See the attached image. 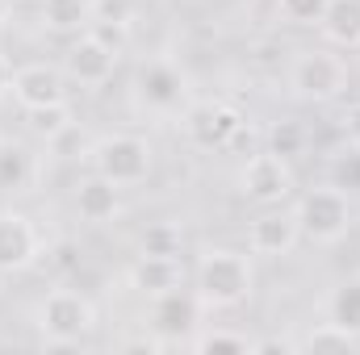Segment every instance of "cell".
Masks as SVG:
<instances>
[{
    "instance_id": "obj_1",
    "label": "cell",
    "mask_w": 360,
    "mask_h": 355,
    "mask_svg": "<svg viewBox=\"0 0 360 355\" xmlns=\"http://www.w3.org/2000/svg\"><path fill=\"white\" fill-rule=\"evenodd\" d=\"M256 272L248 251H231V247H214L197 260V301L205 309H235L252 297Z\"/></svg>"
},
{
    "instance_id": "obj_2",
    "label": "cell",
    "mask_w": 360,
    "mask_h": 355,
    "mask_svg": "<svg viewBox=\"0 0 360 355\" xmlns=\"http://www.w3.org/2000/svg\"><path fill=\"white\" fill-rule=\"evenodd\" d=\"M92 326H96V309L76 288H55L38 305V330H42L46 347H72V343H80L89 335Z\"/></svg>"
},
{
    "instance_id": "obj_3",
    "label": "cell",
    "mask_w": 360,
    "mask_h": 355,
    "mask_svg": "<svg viewBox=\"0 0 360 355\" xmlns=\"http://www.w3.org/2000/svg\"><path fill=\"white\" fill-rule=\"evenodd\" d=\"M289 92L310 105L340 100L348 92V63L331 51H302L289 63Z\"/></svg>"
},
{
    "instance_id": "obj_4",
    "label": "cell",
    "mask_w": 360,
    "mask_h": 355,
    "mask_svg": "<svg viewBox=\"0 0 360 355\" xmlns=\"http://www.w3.org/2000/svg\"><path fill=\"white\" fill-rule=\"evenodd\" d=\"M89 159H92V172L113 180L117 188L143 184L151 176V142L139 138V134H105V138H96Z\"/></svg>"
},
{
    "instance_id": "obj_5",
    "label": "cell",
    "mask_w": 360,
    "mask_h": 355,
    "mask_svg": "<svg viewBox=\"0 0 360 355\" xmlns=\"http://www.w3.org/2000/svg\"><path fill=\"white\" fill-rule=\"evenodd\" d=\"M297 226H302V239L319 243V247H331L348 234L352 226V201L344 188H310L302 201H297Z\"/></svg>"
},
{
    "instance_id": "obj_6",
    "label": "cell",
    "mask_w": 360,
    "mask_h": 355,
    "mask_svg": "<svg viewBox=\"0 0 360 355\" xmlns=\"http://www.w3.org/2000/svg\"><path fill=\"white\" fill-rule=\"evenodd\" d=\"M180 121L188 142L201 151H226L243 138V113L226 100H188Z\"/></svg>"
},
{
    "instance_id": "obj_7",
    "label": "cell",
    "mask_w": 360,
    "mask_h": 355,
    "mask_svg": "<svg viewBox=\"0 0 360 355\" xmlns=\"http://www.w3.org/2000/svg\"><path fill=\"white\" fill-rule=\"evenodd\" d=\"M134 100L147 113H180V109H188V80L176 63L147 59L134 72Z\"/></svg>"
},
{
    "instance_id": "obj_8",
    "label": "cell",
    "mask_w": 360,
    "mask_h": 355,
    "mask_svg": "<svg viewBox=\"0 0 360 355\" xmlns=\"http://www.w3.org/2000/svg\"><path fill=\"white\" fill-rule=\"evenodd\" d=\"M239 188H243V196L248 201H256V205H285L289 196H293V168H289V159H281V155H252L248 159V168L239 172Z\"/></svg>"
},
{
    "instance_id": "obj_9",
    "label": "cell",
    "mask_w": 360,
    "mask_h": 355,
    "mask_svg": "<svg viewBox=\"0 0 360 355\" xmlns=\"http://www.w3.org/2000/svg\"><path fill=\"white\" fill-rule=\"evenodd\" d=\"M113 67H117V51L105 46L92 29L76 34V42L63 51V76L80 88H101L113 80Z\"/></svg>"
},
{
    "instance_id": "obj_10",
    "label": "cell",
    "mask_w": 360,
    "mask_h": 355,
    "mask_svg": "<svg viewBox=\"0 0 360 355\" xmlns=\"http://www.w3.org/2000/svg\"><path fill=\"white\" fill-rule=\"evenodd\" d=\"M297 243H302V226H297V213L285 209V205H269V209L248 226V251H252V255L281 260V255H289Z\"/></svg>"
},
{
    "instance_id": "obj_11",
    "label": "cell",
    "mask_w": 360,
    "mask_h": 355,
    "mask_svg": "<svg viewBox=\"0 0 360 355\" xmlns=\"http://www.w3.org/2000/svg\"><path fill=\"white\" fill-rule=\"evenodd\" d=\"M13 100L21 109H42V105H63L68 100V76L63 67L51 63H25L13 72Z\"/></svg>"
},
{
    "instance_id": "obj_12",
    "label": "cell",
    "mask_w": 360,
    "mask_h": 355,
    "mask_svg": "<svg viewBox=\"0 0 360 355\" xmlns=\"http://www.w3.org/2000/svg\"><path fill=\"white\" fill-rule=\"evenodd\" d=\"M42 251V239L25 213H0V276L34 267Z\"/></svg>"
},
{
    "instance_id": "obj_13",
    "label": "cell",
    "mask_w": 360,
    "mask_h": 355,
    "mask_svg": "<svg viewBox=\"0 0 360 355\" xmlns=\"http://www.w3.org/2000/svg\"><path fill=\"white\" fill-rule=\"evenodd\" d=\"M197 309H201V301H197V293L188 297V293H164V297H151V326H155V335H164V339H180L184 330H193L197 326Z\"/></svg>"
},
{
    "instance_id": "obj_14",
    "label": "cell",
    "mask_w": 360,
    "mask_h": 355,
    "mask_svg": "<svg viewBox=\"0 0 360 355\" xmlns=\"http://www.w3.org/2000/svg\"><path fill=\"white\" fill-rule=\"evenodd\" d=\"M184 284V267L172 255H139L130 264V288L143 297H164Z\"/></svg>"
},
{
    "instance_id": "obj_15",
    "label": "cell",
    "mask_w": 360,
    "mask_h": 355,
    "mask_svg": "<svg viewBox=\"0 0 360 355\" xmlns=\"http://www.w3.org/2000/svg\"><path fill=\"white\" fill-rule=\"evenodd\" d=\"M76 213L92 222V226H105L122 213V196H117V184L105 176H89L76 184Z\"/></svg>"
},
{
    "instance_id": "obj_16",
    "label": "cell",
    "mask_w": 360,
    "mask_h": 355,
    "mask_svg": "<svg viewBox=\"0 0 360 355\" xmlns=\"http://www.w3.org/2000/svg\"><path fill=\"white\" fill-rule=\"evenodd\" d=\"M96 0H38V17L51 34H84Z\"/></svg>"
},
{
    "instance_id": "obj_17",
    "label": "cell",
    "mask_w": 360,
    "mask_h": 355,
    "mask_svg": "<svg viewBox=\"0 0 360 355\" xmlns=\"http://www.w3.org/2000/svg\"><path fill=\"white\" fill-rule=\"evenodd\" d=\"M319 29H323L327 42L356 51L360 46V0H331L323 21H319Z\"/></svg>"
},
{
    "instance_id": "obj_18",
    "label": "cell",
    "mask_w": 360,
    "mask_h": 355,
    "mask_svg": "<svg viewBox=\"0 0 360 355\" xmlns=\"http://www.w3.org/2000/svg\"><path fill=\"white\" fill-rule=\"evenodd\" d=\"M327 318L340 322L344 330L360 335V276H352V280H344V284L331 288V297H327Z\"/></svg>"
},
{
    "instance_id": "obj_19",
    "label": "cell",
    "mask_w": 360,
    "mask_h": 355,
    "mask_svg": "<svg viewBox=\"0 0 360 355\" xmlns=\"http://www.w3.org/2000/svg\"><path fill=\"white\" fill-rule=\"evenodd\" d=\"M25 126H30L34 138L55 142V138H63L72 130V109H68V100L63 105H42V109H25Z\"/></svg>"
},
{
    "instance_id": "obj_20",
    "label": "cell",
    "mask_w": 360,
    "mask_h": 355,
    "mask_svg": "<svg viewBox=\"0 0 360 355\" xmlns=\"http://www.w3.org/2000/svg\"><path fill=\"white\" fill-rule=\"evenodd\" d=\"M302 351H360V335H352V330H344L340 322H323V326H314L302 343H297Z\"/></svg>"
},
{
    "instance_id": "obj_21",
    "label": "cell",
    "mask_w": 360,
    "mask_h": 355,
    "mask_svg": "<svg viewBox=\"0 0 360 355\" xmlns=\"http://www.w3.org/2000/svg\"><path fill=\"white\" fill-rule=\"evenodd\" d=\"M252 343H256V339H248V335H239V330H205V335H197L188 347L197 355H252Z\"/></svg>"
},
{
    "instance_id": "obj_22",
    "label": "cell",
    "mask_w": 360,
    "mask_h": 355,
    "mask_svg": "<svg viewBox=\"0 0 360 355\" xmlns=\"http://www.w3.org/2000/svg\"><path fill=\"white\" fill-rule=\"evenodd\" d=\"M180 247H184V234H180V226H172V222H155V226H147L143 239H139V251H143V255H172V260H176Z\"/></svg>"
},
{
    "instance_id": "obj_23",
    "label": "cell",
    "mask_w": 360,
    "mask_h": 355,
    "mask_svg": "<svg viewBox=\"0 0 360 355\" xmlns=\"http://www.w3.org/2000/svg\"><path fill=\"white\" fill-rule=\"evenodd\" d=\"M331 0H276V13L285 25H319Z\"/></svg>"
},
{
    "instance_id": "obj_24",
    "label": "cell",
    "mask_w": 360,
    "mask_h": 355,
    "mask_svg": "<svg viewBox=\"0 0 360 355\" xmlns=\"http://www.w3.org/2000/svg\"><path fill=\"white\" fill-rule=\"evenodd\" d=\"M30 184V155L21 147H8L0 151V188H25Z\"/></svg>"
},
{
    "instance_id": "obj_25",
    "label": "cell",
    "mask_w": 360,
    "mask_h": 355,
    "mask_svg": "<svg viewBox=\"0 0 360 355\" xmlns=\"http://www.w3.org/2000/svg\"><path fill=\"white\" fill-rule=\"evenodd\" d=\"M302 147H306V130H302L297 121H281V126L269 130V151L272 155L293 159V155H302Z\"/></svg>"
},
{
    "instance_id": "obj_26",
    "label": "cell",
    "mask_w": 360,
    "mask_h": 355,
    "mask_svg": "<svg viewBox=\"0 0 360 355\" xmlns=\"http://www.w3.org/2000/svg\"><path fill=\"white\" fill-rule=\"evenodd\" d=\"M92 21H109V25H130L134 21V4L130 0H96Z\"/></svg>"
},
{
    "instance_id": "obj_27",
    "label": "cell",
    "mask_w": 360,
    "mask_h": 355,
    "mask_svg": "<svg viewBox=\"0 0 360 355\" xmlns=\"http://www.w3.org/2000/svg\"><path fill=\"white\" fill-rule=\"evenodd\" d=\"M335 188H360V151L352 147V155H344L340 163H335Z\"/></svg>"
},
{
    "instance_id": "obj_28",
    "label": "cell",
    "mask_w": 360,
    "mask_h": 355,
    "mask_svg": "<svg viewBox=\"0 0 360 355\" xmlns=\"http://www.w3.org/2000/svg\"><path fill=\"white\" fill-rule=\"evenodd\" d=\"M297 339H281V335H272V339H256L252 343V355H297Z\"/></svg>"
},
{
    "instance_id": "obj_29",
    "label": "cell",
    "mask_w": 360,
    "mask_h": 355,
    "mask_svg": "<svg viewBox=\"0 0 360 355\" xmlns=\"http://www.w3.org/2000/svg\"><path fill=\"white\" fill-rule=\"evenodd\" d=\"M89 29L96 34V38H101V42H105V46H113V51L122 55V46H126V29H130V25H109V21H92Z\"/></svg>"
},
{
    "instance_id": "obj_30",
    "label": "cell",
    "mask_w": 360,
    "mask_h": 355,
    "mask_svg": "<svg viewBox=\"0 0 360 355\" xmlns=\"http://www.w3.org/2000/svg\"><path fill=\"white\" fill-rule=\"evenodd\" d=\"M340 130H344L348 147H356V151H360V100L344 109V117H340Z\"/></svg>"
},
{
    "instance_id": "obj_31",
    "label": "cell",
    "mask_w": 360,
    "mask_h": 355,
    "mask_svg": "<svg viewBox=\"0 0 360 355\" xmlns=\"http://www.w3.org/2000/svg\"><path fill=\"white\" fill-rule=\"evenodd\" d=\"M164 347V339H151V335H143V339H126L122 343V351H160Z\"/></svg>"
},
{
    "instance_id": "obj_32",
    "label": "cell",
    "mask_w": 360,
    "mask_h": 355,
    "mask_svg": "<svg viewBox=\"0 0 360 355\" xmlns=\"http://www.w3.org/2000/svg\"><path fill=\"white\" fill-rule=\"evenodd\" d=\"M13 92V63L4 59V51H0V100Z\"/></svg>"
},
{
    "instance_id": "obj_33",
    "label": "cell",
    "mask_w": 360,
    "mask_h": 355,
    "mask_svg": "<svg viewBox=\"0 0 360 355\" xmlns=\"http://www.w3.org/2000/svg\"><path fill=\"white\" fill-rule=\"evenodd\" d=\"M8 17H13V0H0V29L8 25Z\"/></svg>"
},
{
    "instance_id": "obj_34",
    "label": "cell",
    "mask_w": 360,
    "mask_h": 355,
    "mask_svg": "<svg viewBox=\"0 0 360 355\" xmlns=\"http://www.w3.org/2000/svg\"><path fill=\"white\" fill-rule=\"evenodd\" d=\"M0 151H4V138H0Z\"/></svg>"
}]
</instances>
